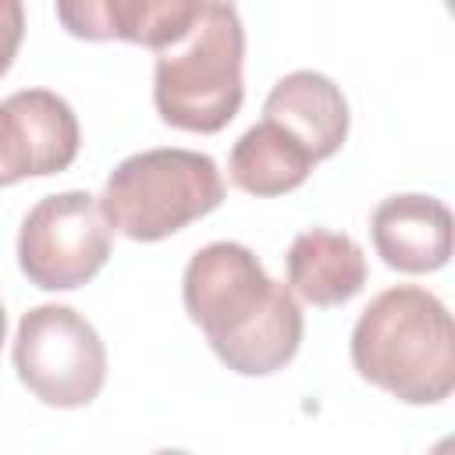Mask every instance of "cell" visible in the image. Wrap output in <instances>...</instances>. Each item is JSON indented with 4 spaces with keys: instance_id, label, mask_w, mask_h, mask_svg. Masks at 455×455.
<instances>
[{
    "instance_id": "5bb4252c",
    "label": "cell",
    "mask_w": 455,
    "mask_h": 455,
    "mask_svg": "<svg viewBox=\"0 0 455 455\" xmlns=\"http://www.w3.org/2000/svg\"><path fill=\"white\" fill-rule=\"evenodd\" d=\"M430 455H451V437H444V441H441V444H437Z\"/></svg>"
},
{
    "instance_id": "6da1fadb",
    "label": "cell",
    "mask_w": 455,
    "mask_h": 455,
    "mask_svg": "<svg viewBox=\"0 0 455 455\" xmlns=\"http://www.w3.org/2000/svg\"><path fill=\"white\" fill-rule=\"evenodd\" d=\"M181 299L213 355L242 377L277 373L302 345L299 299L242 242L203 245L181 274Z\"/></svg>"
},
{
    "instance_id": "8fae6325",
    "label": "cell",
    "mask_w": 455,
    "mask_h": 455,
    "mask_svg": "<svg viewBox=\"0 0 455 455\" xmlns=\"http://www.w3.org/2000/svg\"><path fill=\"white\" fill-rule=\"evenodd\" d=\"M366 284V256L355 238L327 228L295 235L288 249V288L309 306H341Z\"/></svg>"
},
{
    "instance_id": "7c38bea8",
    "label": "cell",
    "mask_w": 455,
    "mask_h": 455,
    "mask_svg": "<svg viewBox=\"0 0 455 455\" xmlns=\"http://www.w3.org/2000/svg\"><path fill=\"white\" fill-rule=\"evenodd\" d=\"M313 164L316 160L270 121L242 132L228 156L231 181L249 196H284L309 178Z\"/></svg>"
},
{
    "instance_id": "5b68a950",
    "label": "cell",
    "mask_w": 455,
    "mask_h": 455,
    "mask_svg": "<svg viewBox=\"0 0 455 455\" xmlns=\"http://www.w3.org/2000/svg\"><path fill=\"white\" fill-rule=\"evenodd\" d=\"M18 380L53 409L89 405L107 380V348L96 327L71 306H36L18 320L14 334Z\"/></svg>"
},
{
    "instance_id": "8992f818",
    "label": "cell",
    "mask_w": 455,
    "mask_h": 455,
    "mask_svg": "<svg viewBox=\"0 0 455 455\" xmlns=\"http://www.w3.org/2000/svg\"><path fill=\"white\" fill-rule=\"evenodd\" d=\"M114 228L100 199L71 188L39 199L18 231V267L43 291H71L92 281L110 259Z\"/></svg>"
},
{
    "instance_id": "9a60e30c",
    "label": "cell",
    "mask_w": 455,
    "mask_h": 455,
    "mask_svg": "<svg viewBox=\"0 0 455 455\" xmlns=\"http://www.w3.org/2000/svg\"><path fill=\"white\" fill-rule=\"evenodd\" d=\"M153 455H192V451H185V448H160V451H153Z\"/></svg>"
},
{
    "instance_id": "30bf717a",
    "label": "cell",
    "mask_w": 455,
    "mask_h": 455,
    "mask_svg": "<svg viewBox=\"0 0 455 455\" xmlns=\"http://www.w3.org/2000/svg\"><path fill=\"white\" fill-rule=\"evenodd\" d=\"M199 7L203 0H78L57 4V18L78 39H128L160 53L188 32Z\"/></svg>"
},
{
    "instance_id": "3957f363",
    "label": "cell",
    "mask_w": 455,
    "mask_h": 455,
    "mask_svg": "<svg viewBox=\"0 0 455 455\" xmlns=\"http://www.w3.org/2000/svg\"><path fill=\"white\" fill-rule=\"evenodd\" d=\"M245 28L235 4L203 0L188 32L156 53L153 103L156 114L181 132L213 135L242 107Z\"/></svg>"
},
{
    "instance_id": "7a4b0ae2",
    "label": "cell",
    "mask_w": 455,
    "mask_h": 455,
    "mask_svg": "<svg viewBox=\"0 0 455 455\" xmlns=\"http://www.w3.org/2000/svg\"><path fill=\"white\" fill-rule=\"evenodd\" d=\"M348 348L359 377L398 402L434 405L455 387L451 313L419 284H395L373 295L352 327Z\"/></svg>"
},
{
    "instance_id": "2e32d148",
    "label": "cell",
    "mask_w": 455,
    "mask_h": 455,
    "mask_svg": "<svg viewBox=\"0 0 455 455\" xmlns=\"http://www.w3.org/2000/svg\"><path fill=\"white\" fill-rule=\"evenodd\" d=\"M4 334H7V316H4V306H0V345H4Z\"/></svg>"
},
{
    "instance_id": "277c9868",
    "label": "cell",
    "mask_w": 455,
    "mask_h": 455,
    "mask_svg": "<svg viewBox=\"0 0 455 455\" xmlns=\"http://www.w3.org/2000/svg\"><path fill=\"white\" fill-rule=\"evenodd\" d=\"M224 203L217 160L181 146H160L124 156L100 196L114 231L132 242H160Z\"/></svg>"
},
{
    "instance_id": "52a82bcc",
    "label": "cell",
    "mask_w": 455,
    "mask_h": 455,
    "mask_svg": "<svg viewBox=\"0 0 455 455\" xmlns=\"http://www.w3.org/2000/svg\"><path fill=\"white\" fill-rule=\"evenodd\" d=\"M82 132L71 103L50 89H21L0 103V188L68 171Z\"/></svg>"
},
{
    "instance_id": "9c48e42d",
    "label": "cell",
    "mask_w": 455,
    "mask_h": 455,
    "mask_svg": "<svg viewBox=\"0 0 455 455\" xmlns=\"http://www.w3.org/2000/svg\"><path fill=\"white\" fill-rule=\"evenodd\" d=\"M370 235L377 256L402 274L441 270L451 256V213L423 192L387 196L370 217Z\"/></svg>"
},
{
    "instance_id": "ba28073f",
    "label": "cell",
    "mask_w": 455,
    "mask_h": 455,
    "mask_svg": "<svg viewBox=\"0 0 455 455\" xmlns=\"http://www.w3.org/2000/svg\"><path fill=\"white\" fill-rule=\"evenodd\" d=\"M263 121L295 139L316 164L334 156L348 139V100L320 71H291L263 100Z\"/></svg>"
},
{
    "instance_id": "4fadbf2b",
    "label": "cell",
    "mask_w": 455,
    "mask_h": 455,
    "mask_svg": "<svg viewBox=\"0 0 455 455\" xmlns=\"http://www.w3.org/2000/svg\"><path fill=\"white\" fill-rule=\"evenodd\" d=\"M21 36H25V7L18 0H0V78L14 64Z\"/></svg>"
}]
</instances>
